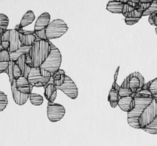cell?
<instances>
[{
  "label": "cell",
  "mask_w": 157,
  "mask_h": 146,
  "mask_svg": "<svg viewBox=\"0 0 157 146\" xmlns=\"http://www.w3.org/2000/svg\"><path fill=\"white\" fill-rule=\"evenodd\" d=\"M149 90L153 97L157 100V77L149 82Z\"/></svg>",
  "instance_id": "24"
},
{
  "label": "cell",
  "mask_w": 157,
  "mask_h": 146,
  "mask_svg": "<svg viewBox=\"0 0 157 146\" xmlns=\"http://www.w3.org/2000/svg\"><path fill=\"white\" fill-rule=\"evenodd\" d=\"M9 24V17L5 14H0V29L6 31Z\"/></svg>",
  "instance_id": "27"
},
{
  "label": "cell",
  "mask_w": 157,
  "mask_h": 146,
  "mask_svg": "<svg viewBox=\"0 0 157 146\" xmlns=\"http://www.w3.org/2000/svg\"><path fill=\"white\" fill-rule=\"evenodd\" d=\"M120 97H127V96H133V93L130 88H122L121 87L120 90H118ZM134 97V96H133Z\"/></svg>",
  "instance_id": "29"
},
{
  "label": "cell",
  "mask_w": 157,
  "mask_h": 146,
  "mask_svg": "<svg viewBox=\"0 0 157 146\" xmlns=\"http://www.w3.org/2000/svg\"><path fill=\"white\" fill-rule=\"evenodd\" d=\"M156 2H157V0H156Z\"/></svg>",
  "instance_id": "48"
},
{
  "label": "cell",
  "mask_w": 157,
  "mask_h": 146,
  "mask_svg": "<svg viewBox=\"0 0 157 146\" xmlns=\"http://www.w3.org/2000/svg\"><path fill=\"white\" fill-rule=\"evenodd\" d=\"M64 115H65V108L62 105L55 103H48L47 116L51 122H58L64 117Z\"/></svg>",
  "instance_id": "7"
},
{
  "label": "cell",
  "mask_w": 157,
  "mask_h": 146,
  "mask_svg": "<svg viewBox=\"0 0 157 146\" xmlns=\"http://www.w3.org/2000/svg\"><path fill=\"white\" fill-rule=\"evenodd\" d=\"M25 64L28 67H31V68L33 67V61H32V59L30 55H29V54H27L25 55Z\"/></svg>",
  "instance_id": "38"
},
{
  "label": "cell",
  "mask_w": 157,
  "mask_h": 146,
  "mask_svg": "<svg viewBox=\"0 0 157 146\" xmlns=\"http://www.w3.org/2000/svg\"><path fill=\"white\" fill-rule=\"evenodd\" d=\"M44 97L46 98L48 102L55 103V100L57 97V92L58 89L54 85L53 79H51L50 82L44 87Z\"/></svg>",
  "instance_id": "16"
},
{
  "label": "cell",
  "mask_w": 157,
  "mask_h": 146,
  "mask_svg": "<svg viewBox=\"0 0 157 146\" xmlns=\"http://www.w3.org/2000/svg\"><path fill=\"white\" fill-rule=\"evenodd\" d=\"M5 73L9 76V83L12 85L15 80L21 77L22 76L21 70H20L19 67L16 64V63L14 61H11L9 64V67H8L7 70H6Z\"/></svg>",
  "instance_id": "10"
},
{
  "label": "cell",
  "mask_w": 157,
  "mask_h": 146,
  "mask_svg": "<svg viewBox=\"0 0 157 146\" xmlns=\"http://www.w3.org/2000/svg\"><path fill=\"white\" fill-rule=\"evenodd\" d=\"M50 41L40 40L37 38L35 44L32 46L29 51V55L33 61V67L38 68L48 58L51 52Z\"/></svg>",
  "instance_id": "1"
},
{
  "label": "cell",
  "mask_w": 157,
  "mask_h": 146,
  "mask_svg": "<svg viewBox=\"0 0 157 146\" xmlns=\"http://www.w3.org/2000/svg\"><path fill=\"white\" fill-rule=\"evenodd\" d=\"M51 15L48 12H44L41 14L36 20L34 31L35 32H39V31L45 30L48 26L50 24Z\"/></svg>",
  "instance_id": "12"
},
{
  "label": "cell",
  "mask_w": 157,
  "mask_h": 146,
  "mask_svg": "<svg viewBox=\"0 0 157 146\" xmlns=\"http://www.w3.org/2000/svg\"><path fill=\"white\" fill-rule=\"evenodd\" d=\"M37 37L35 35V31H25L24 33L19 34V40L21 45L26 47H32L36 41Z\"/></svg>",
  "instance_id": "13"
},
{
  "label": "cell",
  "mask_w": 157,
  "mask_h": 146,
  "mask_svg": "<svg viewBox=\"0 0 157 146\" xmlns=\"http://www.w3.org/2000/svg\"><path fill=\"white\" fill-rule=\"evenodd\" d=\"M144 131H145L146 133H149V134L156 135L157 134V118L156 119V120H155L151 125H149V126L147 127L146 129H144Z\"/></svg>",
  "instance_id": "30"
},
{
  "label": "cell",
  "mask_w": 157,
  "mask_h": 146,
  "mask_svg": "<svg viewBox=\"0 0 157 146\" xmlns=\"http://www.w3.org/2000/svg\"><path fill=\"white\" fill-rule=\"evenodd\" d=\"M149 22L151 25H154V22H153V15H151L149 16Z\"/></svg>",
  "instance_id": "43"
},
{
  "label": "cell",
  "mask_w": 157,
  "mask_h": 146,
  "mask_svg": "<svg viewBox=\"0 0 157 146\" xmlns=\"http://www.w3.org/2000/svg\"><path fill=\"white\" fill-rule=\"evenodd\" d=\"M65 72L64 70L59 69L56 73H54L53 77H52V79H53V83L54 85L56 87H61L64 82V80H65Z\"/></svg>",
  "instance_id": "20"
},
{
  "label": "cell",
  "mask_w": 157,
  "mask_h": 146,
  "mask_svg": "<svg viewBox=\"0 0 157 146\" xmlns=\"http://www.w3.org/2000/svg\"><path fill=\"white\" fill-rule=\"evenodd\" d=\"M2 45L4 47L5 50L9 51V48H10V44H9V41H2L1 42Z\"/></svg>",
  "instance_id": "42"
},
{
  "label": "cell",
  "mask_w": 157,
  "mask_h": 146,
  "mask_svg": "<svg viewBox=\"0 0 157 146\" xmlns=\"http://www.w3.org/2000/svg\"><path fill=\"white\" fill-rule=\"evenodd\" d=\"M40 69H41V68H40ZM41 76L44 77L52 78V77H53V75H52V73H49V72L47 71V70H42V69H41Z\"/></svg>",
  "instance_id": "40"
},
{
  "label": "cell",
  "mask_w": 157,
  "mask_h": 146,
  "mask_svg": "<svg viewBox=\"0 0 157 146\" xmlns=\"http://www.w3.org/2000/svg\"><path fill=\"white\" fill-rule=\"evenodd\" d=\"M35 16L34 12L31 10L28 11V12L23 15L22 18H21V21H20V24H19L20 26L24 28L25 27H26V26L32 24V23L34 21V20H35Z\"/></svg>",
  "instance_id": "22"
},
{
  "label": "cell",
  "mask_w": 157,
  "mask_h": 146,
  "mask_svg": "<svg viewBox=\"0 0 157 146\" xmlns=\"http://www.w3.org/2000/svg\"><path fill=\"white\" fill-rule=\"evenodd\" d=\"M140 20V18H133V17H127V18H125V23L127 25H133V24H136Z\"/></svg>",
  "instance_id": "34"
},
{
  "label": "cell",
  "mask_w": 157,
  "mask_h": 146,
  "mask_svg": "<svg viewBox=\"0 0 157 146\" xmlns=\"http://www.w3.org/2000/svg\"><path fill=\"white\" fill-rule=\"evenodd\" d=\"M49 44L51 46L50 54L44 61V64L40 67V68L47 70L52 75H54V73L61 69L60 67H61V61H62V57H61V52L58 50V48H57V47H55L51 41Z\"/></svg>",
  "instance_id": "3"
},
{
  "label": "cell",
  "mask_w": 157,
  "mask_h": 146,
  "mask_svg": "<svg viewBox=\"0 0 157 146\" xmlns=\"http://www.w3.org/2000/svg\"><path fill=\"white\" fill-rule=\"evenodd\" d=\"M31 47H26V46L21 45V47H19V49L17 50L16 51L13 52V53H10L11 61L15 62V61H16L21 56L29 54V51L31 50Z\"/></svg>",
  "instance_id": "21"
},
{
  "label": "cell",
  "mask_w": 157,
  "mask_h": 146,
  "mask_svg": "<svg viewBox=\"0 0 157 146\" xmlns=\"http://www.w3.org/2000/svg\"><path fill=\"white\" fill-rule=\"evenodd\" d=\"M58 90H61L63 93H65L71 99H75L78 96V90L75 83L72 80L70 77L66 75L64 82L61 87H57Z\"/></svg>",
  "instance_id": "9"
},
{
  "label": "cell",
  "mask_w": 157,
  "mask_h": 146,
  "mask_svg": "<svg viewBox=\"0 0 157 146\" xmlns=\"http://www.w3.org/2000/svg\"><path fill=\"white\" fill-rule=\"evenodd\" d=\"M68 30L67 24L62 19H55L49 24L46 31V36L48 41L55 38H59Z\"/></svg>",
  "instance_id": "5"
},
{
  "label": "cell",
  "mask_w": 157,
  "mask_h": 146,
  "mask_svg": "<svg viewBox=\"0 0 157 146\" xmlns=\"http://www.w3.org/2000/svg\"><path fill=\"white\" fill-rule=\"evenodd\" d=\"M31 101V103L34 106H41L44 102L42 96L38 93H32L30 94V97H29Z\"/></svg>",
  "instance_id": "23"
},
{
  "label": "cell",
  "mask_w": 157,
  "mask_h": 146,
  "mask_svg": "<svg viewBox=\"0 0 157 146\" xmlns=\"http://www.w3.org/2000/svg\"><path fill=\"white\" fill-rule=\"evenodd\" d=\"M157 118V100L153 98L150 105L144 110L138 120L140 129L144 130L151 125Z\"/></svg>",
  "instance_id": "4"
},
{
  "label": "cell",
  "mask_w": 157,
  "mask_h": 146,
  "mask_svg": "<svg viewBox=\"0 0 157 146\" xmlns=\"http://www.w3.org/2000/svg\"><path fill=\"white\" fill-rule=\"evenodd\" d=\"M153 14H157V2L156 0H153V3L151 4V6H150L149 9H147V10L144 12V15L143 16H150V15H153Z\"/></svg>",
  "instance_id": "26"
},
{
  "label": "cell",
  "mask_w": 157,
  "mask_h": 146,
  "mask_svg": "<svg viewBox=\"0 0 157 146\" xmlns=\"http://www.w3.org/2000/svg\"><path fill=\"white\" fill-rule=\"evenodd\" d=\"M11 90H12V94L14 101H15V103L19 106H22L25 103H26L28 99L30 97V94H24V93H20L17 90L16 80L11 85Z\"/></svg>",
  "instance_id": "11"
},
{
  "label": "cell",
  "mask_w": 157,
  "mask_h": 146,
  "mask_svg": "<svg viewBox=\"0 0 157 146\" xmlns=\"http://www.w3.org/2000/svg\"><path fill=\"white\" fill-rule=\"evenodd\" d=\"M28 80L34 87H44L49 82L52 78L44 77L41 74V69L32 67L28 77Z\"/></svg>",
  "instance_id": "8"
},
{
  "label": "cell",
  "mask_w": 157,
  "mask_h": 146,
  "mask_svg": "<svg viewBox=\"0 0 157 146\" xmlns=\"http://www.w3.org/2000/svg\"><path fill=\"white\" fill-rule=\"evenodd\" d=\"M123 7H124V4L118 1H110L108 2L107 5V10L109 11L111 13L114 14H122Z\"/></svg>",
  "instance_id": "17"
},
{
  "label": "cell",
  "mask_w": 157,
  "mask_h": 146,
  "mask_svg": "<svg viewBox=\"0 0 157 146\" xmlns=\"http://www.w3.org/2000/svg\"><path fill=\"white\" fill-rule=\"evenodd\" d=\"M129 77H130V80H129V88L133 91V93L136 94V93H138V91L142 89L140 80L136 77L132 76L131 73L129 75Z\"/></svg>",
  "instance_id": "19"
},
{
  "label": "cell",
  "mask_w": 157,
  "mask_h": 146,
  "mask_svg": "<svg viewBox=\"0 0 157 146\" xmlns=\"http://www.w3.org/2000/svg\"><path fill=\"white\" fill-rule=\"evenodd\" d=\"M156 35H157V27L156 28Z\"/></svg>",
  "instance_id": "47"
},
{
  "label": "cell",
  "mask_w": 157,
  "mask_h": 146,
  "mask_svg": "<svg viewBox=\"0 0 157 146\" xmlns=\"http://www.w3.org/2000/svg\"><path fill=\"white\" fill-rule=\"evenodd\" d=\"M144 15V11L140 9V8H137V9H135L134 10L132 11L130 14H128L127 17H133V18H141ZM126 17V18H127Z\"/></svg>",
  "instance_id": "32"
},
{
  "label": "cell",
  "mask_w": 157,
  "mask_h": 146,
  "mask_svg": "<svg viewBox=\"0 0 157 146\" xmlns=\"http://www.w3.org/2000/svg\"><path fill=\"white\" fill-rule=\"evenodd\" d=\"M26 55V54H25ZM25 55H22V56L20 57L15 63H16L17 65L19 67L20 70H21V73H22V76L28 78L29 77V73L31 71V67H28L25 64Z\"/></svg>",
  "instance_id": "18"
},
{
  "label": "cell",
  "mask_w": 157,
  "mask_h": 146,
  "mask_svg": "<svg viewBox=\"0 0 157 146\" xmlns=\"http://www.w3.org/2000/svg\"><path fill=\"white\" fill-rule=\"evenodd\" d=\"M120 97L119 93H118V91L115 89L111 88L110 89V92H109L108 95V101L110 103H118L119 102Z\"/></svg>",
  "instance_id": "25"
},
{
  "label": "cell",
  "mask_w": 157,
  "mask_h": 146,
  "mask_svg": "<svg viewBox=\"0 0 157 146\" xmlns=\"http://www.w3.org/2000/svg\"><path fill=\"white\" fill-rule=\"evenodd\" d=\"M10 61V53L9 51L4 50L0 52V63H9Z\"/></svg>",
  "instance_id": "31"
},
{
  "label": "cell",
  "mask_w": 157,
  "mask_h": 146,
  "mask_svg": "<svg viewBox=\"0 0 157 146\" xmlns=\"http://www.w3.org/2000/svg\"><path fill=\"white\" fill-rule=\"evenodd\" d=\"M134 8L131 7L129 5H127V3L126 4H124V7H123V10H122V15H124V17H127L128 15V14H130L132 11L134 10Z\"/></svg>",
  "instance_id": "33"
},
{
  "label": "cell",
  "mask_w": 157,
  "mask_h": 146,
  "mask_svg": "<svg viewBox=\"0 0 157 146\" xmlns=\"http://www.w3.org/2000/svg\"><path fill=\"white\" fill-rule=\"evenodd\" d=\"M35 35L38 39L40 40H44V41H48L46 36V31L42 30L39 31V32H35Z\"/></svg>",
  "instance_id": "35"
},
{
  "label": "cell",
  "mask_w": 157,
  "mask_h": 146,
  "mask_svg": "<svg viewBox=\"0 0 157 146\" xmlns=\"http://www.w3.org/2000/svg\"><path fill=\"white\" fill-rule=\"evenodd\" d=\"M110 105L112 108H116L118 106V103H110Z\"/></svg>",
  "instance_id": "45"
},
{
  "label": "cell",
  "mask_w": 157,
  "mask_h": 146,
  "mask_svg": "<svg viewBox=\"0 0 157 146\" xmlns=\"http://www.w3.org/2000/svg\"><path fill=\"white\" fill-rule=\"evenodd\" d=\"M156 15H157V14H156Z\"/></svg>",
  "instance_id": "49"
},
{
  "label": "cell",
  "mask_w": 157,
  "mask_h": 146,
  "mask_svg": "<svg viewBox=\"0 0 157 146\" xmlns=\"http://www.w3.org/2000/svg\"><path fill=\"white\" fill-rule=\"evenodd\" d=\"M118 107H120L122 111L126 113H130L134 109L135 107V99L133 96H127V97H122L120 99L118 102Z\"/></svg>",
  "instance_id": "15"
},
{
  "label": "cell",
  "mask_w": 157,
  "mask_h": 146,
  "mask_svg": "<svg viewBox=\"0 0 157 146\" xmlns=\"http://www.w3.org/2000/svg\"><path fill=\"white\" fill-rule=\"evenodd\" d=\"M33 86L29 83L28 79L21 76L16 80V88L20 93L24 94H31L33 90Z\"/></svg>",
  "instance_id": "14"
},
{
  "label": "cell",
  "mask_w": 157,
  "mask_h": 146,
  "mask_svg": "<svg viewBox=\"0 0 157 146\" xmlns=\"http://www.w3.org/2000/svg\"><path fill=\"white\" fill-rule=\"evenodd\" d=\"M119 70H120V67H118L117 69L116 72H115L114 80H113V86H112V88L115 89V90H117V91L120 90V88H121V86H118L117 84V80L118 74H119Z\"/></svg>",
  "instance_id": "36"
},
{
  "label": "cell",
  "mask_w": 157,
  "mask_h": 146,
  "mask_svg": "<svg viewBox=\"0 0 157 146\" xmlns=\"http://www.w3.org/2000/svg\"><path fill=\"white\" fill-rule=\"evenodd\" d=\"M153 22H154V25L157 27V15L156 14H153Z\"/></svg>",
  "instance_id": "44"
},
{
  "label": "cell",
  "mask_w": 157,
  "mask_h": 146,
  "mask_svg": "<svg viewBox=\"0 0 157 146\" xmlns=\"http://www.w3.org/2000/svg\"><path fill=\"white\" fill-rule=\"evenodd\" d=\"M132 76L133 77H138V79L140 80V83H141V86H142V87H144V85H145V79H144V77L143 76L142 74H141L140 72H134V73H131Z\"/></svg>",
  "instance_id": "37"
},
{
  "label": "cell",
  "mask_w": 157,
  "mask_h": 146,
  "mask_svg": "<svg viewBox=\"0 0 157 146\" xmlns=\"http://www.w3.org/2000/svg\"><path fill=\"white\" fill-rule=\"evenodd\" d=\"M135 99V107L131 112L127 113V122L128 124L133 129H140L138 123V120L144 112V110L148 107L153 99V96L149 97H144V96H139L138 94L133 93Z\"/></svg>",
  "instance_id": "2"
},
{
  "label": "cell",
  "mask_w": 157,
  "mask_h": 146,
  "mask_svg": "<svg viewBox=\"0 0 157 146\" xmlns=\"http://www.w3.org/2000/svg\"><path fill=\"white\" fill-rule=\"evenodd\" d=\"M1 41H9L10 44L9 53L15 52L21 46L19 40V33L15 29H7L1 35Z\"/></svg>",
  "instance_id": "6"
},
{
  "label": "cell",
  "mask_w": 157,
  "mask_h": 146,
  "mask_svg": "<svg viewBox=\"0 0 157 146\" xmlns=\"http://www.w3.org/2000/svg\"><path fill=\"white\" fill-rule=\"evenodd\" d=\"M129 80H130V77H129L128 76L125 80H124V82L122 83L121 87H122V88H129Z\"/></svg>",
  "instance_id": "41"
},
{
  "label": "cell",
  "mask_w": 157,
  "mask_h": 146,
  "mask_svg": "<svg viewBox=\"0 0 157 146\" xmlns=\"http://www.w3.org/2000/svg\"><path fill=\"white\" fill-rule=\"evenodd\" d=\"M8 105L7 95L0 91V112L3 111Z\"/></svg>",
  "instance_id": "28"
},
{
  "label": "cell",
  "mask_w": 157,
  "mask_h": 146,
  "mask_svg": "<svg viewBox=\"0 0 157 146\" xmlns=\"http://www.w3.org/2000/svg\"><path fill=\"white\" fill-rule=\"evenodd\" d=\"M4 50H5L4 47H2V44H1V43H0V52L2 51H4Z\"/></svg>",
  "instance_id": "46"
},
{
  "label": "cell",
  "mask_w": 157,
  "mask_h": 146,
  "mask_svg": "<svg viewBox=\"0 0 157 146\" xmlns=\"http://www.w3.org/2000/svg\"><path fill=\"white\" fill-rule=\"evenodd\" d=\"M9 63H0V73H5L6 70H7L8 67H9Z\"/></svg>",
  "instance_id": "39"
}]
</instances>
